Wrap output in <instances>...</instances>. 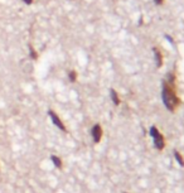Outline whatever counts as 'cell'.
<instances>
[{"mask_svg": "<svg viewBox=\"0 0 184 193\" xmlns=\"http://www.w3.org/2000/svg\"><path fill=\"white\" fill-rule=\"evenodd\" d=\"M163 102L170 111H174L179 104V99L177 97L174 89H173L171 85H169V82H165L164 86H163Z\"/></svg>", "mask_w": 184, "mask_h": 193, "instance_id": "cell-1", "label": "cell"}, {"mask_svg": "<svg viewBox=\"0 0 184 193\" xmlns=\"http://www.w3.org/2000/svg\"><path fill=\"white\" fill-rule=\"evenodd\" d=\"M150 135L153 136V139H154V144L158 149H163L165 146V143H164V138H163V135L159 133V130L155 127V126H151L150 129Z\"/></svg>", "mask_w": 184, "mask_h": 193, "instance_id": "cell-2", "label": "cell"}, {"mask_svg": "<svg viewBox=\"0 0 184 193\" xmlns=\"http://www.w3.org/2000/svg\"><path fill=\"white\" fill-rule=\"evenodd\" d=\"M48 115H49V117H50V120H52V123L58 127V129H61L62 131H67V129H66V126H64V124L62 123V120L59 119V116L54 112V111H52V110H49L48 111Z\"/></svg>", "mask_w": 184, "mask_h": 193, "instance_id": "cell-3", "label": "cell"}, {"mask_svg": "<svg viewBox=\"0 0 184 193\" xmlns=\"http://www.w3.org/2000/svg\"><path fill=\"white\" fill-rule=\"evenodd\" d=\"M91 134H92V138H94V142L98 143L101 140V138H102V127L98 124H96L94 127H92Z\"/></svg>", "mask_w": 184, "mask_h": 193, "instance_id": "cell-4", "label": "cell"}, {"mask_svg": "<svg viewBox=\"0 0 184 193\" xmlns=\"http://www.w3.org/2000/svg\"><path fill=\"white\" fill-rule=\"evenodd\" d=\"M154 55H155V61H156V66L158 67H160L161 64H163V57H161V53L156 49V48H154Z\"/></svg>", "mask_w": 184, "mask_h": 193, "instance_id": "cell-5", "label": "cell"}, {"mask_svg": "<svg viewBox=\"0 0 184 193\" xmlns=\"http://www.w3.org/2000/svg\"><path fill=\"white\" fill-rule=\"evenodd\" d=\"M110 95H111V99H112V102H114L115 105H119L120 104V99H119V96H117V92L115 90H112L110 91Z\"/></svg>", "mask_w": 184, "mask_h": 193, "instance_id": "cell-6", "label": "cell"}, {"mask_svg": "<svg viewBox=\"0 0 184 193\" xmlns=\"http://www.w3.org/2000/svg\"><path fill=\"white\" fill-rule=\"evenodd\" d=\"M50 160H52V163L57 168H62V160H61V158H58L56 155H52V157H50Z\"/></svg>", "mask_w": 184, "mask_h": 193, "instance_id": "cell-7", "label": "cell"}, {"mask_svg": "<svg viewBox=\"0 0 184 193\" xmlns=\"http://www.w3.org/2000/svg\"><path fill=\"white\" fill-rule=\"evenodd\" d=\"M29 56L32 59H37L38 58V55H37V52L34 51V48L32 46H29Z\"/></svg>", "mask_w": 184, "mask_h": 193, "instance_id": "cell-8", "label": "cell"}, {"mask_svg": "<svg viewBox=\"0 0 184 193\" xmlns=\"http://www.w3.org/2000/svg\"><path fill=\"white\" fill-rule=\"evenodd\" d=\"M174 157H175V159L178 160V163L182 165V167H184V160H183V158H182V155L178 153V152H175L174 153Z\"/></svg>", "mask_w": 184, "mask_h": 193, "instance_id": "cell-9", "label": "cell"}, {"mask_svg": "<svg viewBox=\"0 0 184 193\" xmlns=\"http://www.w3.org/2000/svg\"><path fill=\"white\" fill-rule=\"evenodd\" d=\"M68 77H69V81L75 82V81L77 80V73H76V71H71V72L68 73Z\"/></svg>", "mask_w": 184, "mask_h": 193, "instance_id": "cell-10", "label": "cell"}, {"mask_svg": "<svg viewBox=\"0 0 184 193\" xmlns=\"http://www.w3.org/2000/svg\"><path fill=\"white\" fill-rule=\"evenodd\" d=\"M23 2H24L25 4H28V5H29V4H32V3H33V0H23Z\"/></svg>", "mask_w": 184, "mask_h": 193, "instance_id": "cell-11", "label": "cell"}, {"mask_svg": "<svg viewBox=\"0 0 184 193\" xmlns=\"http://www.w3.org/2000/svg\"><path fill=\"white\" fill-rule=\"evenodd\" d=\"M156 4H163V0H154Z\"/></svg>", "mask_w": 184, "mask_h": 193, "instance_id": "cell-12", "label": "cell"}]
</instances>
